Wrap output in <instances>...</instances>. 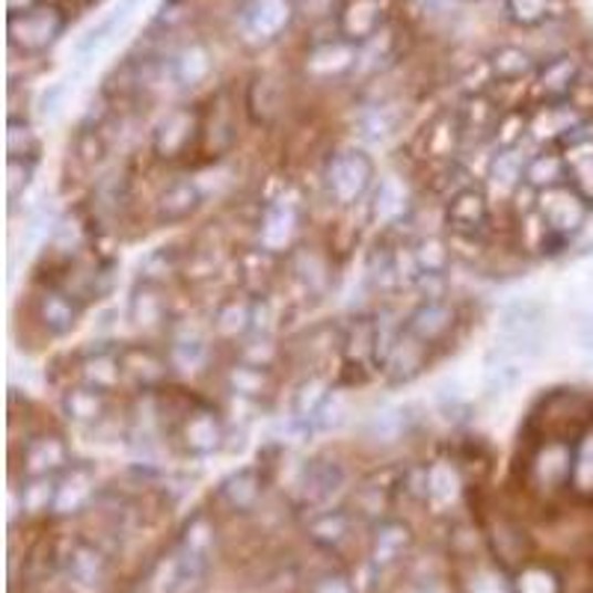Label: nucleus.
Listing matches in <instances>:
<instances>
[{
    "label": "nucleus",
    "mask_w": 593,
    "mask_h": 593,
    "mask_svg": "<svg viewBox=\"0 0 593 593\" xmlns=\"http://www.w3.org/2000/svg\"><path fill=\"white\" fill-rule=\"evenodd\" d=\"M591 211L593 205L587 202L573 185H561L538 194V217L540 222H543V229L549 232L543 250L552 247V243H555V247H564V243L573 241L575 235L584 229V222H587Z\"/></svg>",
    "instance_id": "nucleus-4"
},
{
    "label": "nucleus",
    "mask_w": 593,
    "mask_h": 593,
    "mask_svg": "<svg viewBox=\"0 0 593 593\" xmlns=\"http://www.w3.org/2000/svg\"><path fill=\"white\" fill-rule=\"evenodd\" d=\"M303 229V205L294 194H282L264 208L259 222V250L268 256H282L294 250Z\"/></svg>",
    "instance_id": "nucleus-7"
},
{
    "label": "nucleus",
    "mask_w": 593,
    "mask_h": 593,
    "mask_svg": "<svg viewBox=\"0 0 593 593\" xmlns=\"http://www.w3.org/2000/svg\"><path fill=\"white\" fill-rule=\"evenodd\" d=\"M573 478V439L543 436L526 460V483L538 499H558L570 492Z\"/></svg>",
    "instance_id": "nucleus-2"
},
{
    "label": "nucleus",
    "mask_w": 593,
    "mask_h": 593,
    "mask_svg": "<svg viewBox=\"0 0 593 593\" xmlns=\"http://www.w3.org/2000/svg\"><path fill=\"white\" fill-rule=\"evenodd\" d=\"M65 95H69V86H65L63 81H56V84H51L48 90H42L37 102L39 113H42V116H56L60 107L65 104Z\"/></svg>",
    "instance_id": "nucleus-55"
},
{
    "label": "nucleus",
    "mask_w": 593,
    "mask_h": 593,
    "mask_svg": "<svg viewBox=\"0 0 593 593\" xmlns=\"http://www.w3.org/2000/svg\"><path fill=\"white\" fill-rule=\"evenodd\" d=\"M549 335V306L540 300H513L501 309L496 347L529 362L543 353Z\"/></svg>",
    "instance_id": "nucleus-1"
},
{
    "label": "nucleus",
    "mask_w": 593,
    "mask_h": 593,
    "mask_svg": "<svg viewBox=\"0 0 593 593\" xmlns=\"http://www.w3.org/2000/svg\"><path fill=\"white\" fill-rule=\"evenodd\" d=\"M570 496L593 501V422L573 436V478Z\"/></svg>",
    "instance_id": "nucleus-33"
},
{
    "label": "nucleus",
    "mask_w": 593,
    "mask_h": 593,
    "mask_svg": "<svg viewBox=\"0 0 593 593\" xmlns=\"http://www.w3.org/2000/svg\"><path fill=\"white\" fill-rule=\"evenodd\" d=\"M400 113L392 104H374L360 116V134L368 143H386L398 131Z\"/></svg>",
    "instance_id": "nucleus-47"
},
{
    "label": "nucleus",
    "mask_w": 593,
    "mask_h": 593,
    "mask_svg": "<svg viewBox=\"0 0 593 593\" xmlns=\"http://www.w3.org/2000/svg\"><path fill=\"white\" fill-rule=\"evenodd\" d=\"M247 104L250 111L256 113V119L270 122L273 113L279 111V84L270 77V74H259L250 84V93H247Z\"/></svg>",
    "instance_id": "nucleus-50"
},
{
    "label": "nucleus",
    "mask_w": 593,
    "mask_h": 593,
    "mask_svg": "<svg viewBox=\"0 0 593 593\" xmlns=\"http://www.w3.org/2000/svg\"><path fill=\"white\" fill-rule=\"evenodd\" d=\"M457 324V312L451 303L445 300H425L422 306H416L409 312V318L404 321V330H407L413 339H418L427 347H434L451 333Z\"/></svg>",
    "instance_id": "nucleus-17"
},
{
    "label": "nucleus",
    "mask_w": 593,
    "mask_h": 593,
    "mask_svg": "<svg viewBox=\"0 0 593 593\" xmlns=\"http://www.w3.org/2000/svg\"><path fill=\"white\" fill-rule=\"evenodd\" d=\"M93 202L98 217H119L122 208L128 205V178L119 176V173L104 178L102 185L95 187Z\"/></svg>",
    "instance_id": "nucleus-49"
},
{
    "label": "nucleus",
    "mask_w": 593,
    "mask_h": 593,
    "mask_svg": "<svg viewBox=\"0 0 593 593\" xmlns=\"http://www.w3.org/2000/svg\"><path fill=\"white\" fill-rule=\"evenodd\" d=\"M211 119H202V139H199V146L208 152V155H222V152H229L235 143V113L232 107L226 104V98H217L211 104Z\"/></svg>",
    "instance_id": "nucleus-34"
},
{
    "label": "nucleus",
    "mask_w": 593,
    "mask_h": 593,
    "mask_svg": "<svg viewBox=\"0 0 593 593\" xmlns=\"http://www.w3.org/2000/svg\"><path fill=\"white\" fill-rule=\"evenodd\" d=\"M37 318L48 335H69L81 321V300L65 288H45L37 296Z\"/></svg>",
    "instance_id": "nucleus-18"
},
{
    "label": "nucleus",
    "mask_w": 593,
    "mask_h": 593,
    "mask_svg": "<svg viewBox=\"0 0 593 593\" xmlns=\"http://www.w3.org/2000/svg\"><path fill=\"white\" fill-rule=\"evenodd\" d=\"M526 185H529L534 194L570 185L564 155H561V152H538V155H531L529 167H526Z\"/></svg>",
    "instance_id": "nucleus-35"
},
{
    "label": "nucleus",
    "mask_w": 593,
    "mask_h": 593,
    "mask_svg": "<svg viewBox=\"0 0 593 593\" xmlns=\"http://www.w3.org/2000/svg\"><path fill=\"white\" fill-rule=\"evenodd\" d=\"M579 86H582V60L564 51V54L547 56L543 63H538L531 90H534L538 102L561 104L570 102Z\"/></svg>",
    "instance_id": "nucleus-8"
},
{
    "label": "nucleus",
    "mask_w": 593,
    "mask_h": 593,
    "mask_svg": "<svg viewBox=\"0 0 593 593\" xmlns=\"http://www.w3.org/2000/svg\"><path fill=\"white\" fill-rule=\"evenodd\" d=\"M291 270L312 296H324L333 285V268H330L326 256H321L315 247H294L291 250Z\"/></svg>",
    "instance_id": "nucleus-26"
},
{
    "label": "nucleus",
    "mask_w": 593,
    "mask_h": 593,
    "mask_svg": "<svg viewBox=\"0 0 593 593\" xmlns=\"http://www.w3.org/2000/svg\"><path fill=\"white\" fill-rule=\"evenodd\" d=\"M69 28V15L60 3H37L28 10L10 12L7 19V37H10V48L19 54L39 56L51 51L60 42V37Z\"/></svg>",
    "instance_id": "nucleus-3"
},
{
    "label": "nucleus",
    "mask_w": 593,
    "mask_h": 593,
    "mask_svg": "<svg viewBox=\"0 0 593 593\" xmlns=\"http://www.w3.org/2000/svg\"><path fill=\"white\" fill-rule=\"evenodd\" d=\"M409 422H413V416H409L407 407L377 409V413H371L368 422H365V436H368L371 443L392 445L407 434Z\"/></svg>",
    "instance_id": "nucleus-38"
},
{
    "label": "nucleus",
    "mask_w": 593,
    "mask_h": 593,
    "mask_svg": "<svg viewBox=\"0 0 593 593\" xmlns=\"http://www.w3.org/2000/svg\"><path fill=\"white\" fill-rule=\"evenodd\" d=\"M139 0H119L116 7H113L107 15H104L98 24L86 30L84 37L77 39V45H74V54L81 63H93L95 56L104 54L107 48L119 39V33L128 28V21L134 19V12H137Z\"/></svg>",
    "instance_id": "nucleus-14"
},
{
    "label": "nucleus",
    "mask_w": 593,
    "mask_h": 593,
    "mask_svg": "<svg viewBox=\"0 0 593 593\" xmlns=\"http://www.w3.org/2000/svg\"><path fill=\"white\" fill-rule=\"evenodd\" d=\"M427 344H422L418 339H413V335L400 326V335L398 342L392 344L389 356H386V362H383V371H386V377H389V383H409L416 381L418 374H422V368H425L427 362Z\"/></svg>",
    "instance_id": "nucleus-24"
},
{
    "label": "nucleus",
    "mask_w": 593,
    "mask_h": 593,
    "mask_svg": "<svg viewBox=\"0 0 593 593\" xmlns=\"http://www.w3.org/2000/svg\"><path fill=\"white\" fill-rule=\"evenodd\" d=\"M37 3H45V0H10V12L28 10V7H37Z\"/></svg>",
    "instance_id": "nucleus-57"
},
{
    "label": "nucleus",
    "mask_w": 593,
    "mask_h": 593,
    "mask_svg": "<svg viewBox=\"0 0 593 593\" xmlns=\"http://www.w3.org/2000/svg\"><path fill=\"white\" fill-rule=\"evenodd\" d=\"M33 173H37L33 158H7V196H10L12 205L24 196V190L33 181Z\"/></svg>",
    "instance_id": "nucleus-52"
},
{
    "label": "nucleus",
    "mask_w": 593,
    "mask_h": 593,
    "mask_svg": "<svg viewBox=\"0 0 593 593\" xmlns=\"http://www.w3.org/2000/svg\"><path fill=\"white\" fill-rule=\"evenodd\" d=\"M517 593H561V575L547 564H529L517 573Z\"/></svg>",
    "instance_id": "nucleus-51"
},
{
    "label": "nucleus",
    "mask_w": 593,
    "mask_h": 593,
    "mask_svg": "<svg viewBox=\"0 0 593 593\" xmlns=\"http://www.w3.org/2000/svg\"><path fill=\"white\" fill-rule=\"evenodd\" d=\"M561 3L558 0H504V12L517 28H540L555 19Z\"/></svg>",
    "instance_id": "nucleus-43"
},
{
    "label": "nucleus",
    "mask_w": 593,
    "mask_h": 593,
    "mask_svg": "<svg viewBox=\"0 0 593 593\" xmlns=\"http://www.w3.org/2000/svg\"><path fill=\"white\" fill-rule=\"evenodd\" d=\"M487 65H490V74L499 84H517L522 77H534V72H538V60L526 48L517 45L496 48Z\"/></svg>",
    "instance_id": "nucleus-32"
},
{
    "label": "nucleus",
    "mask_w": 593,
    "mask_h": 593,
    "mask_svg": "<svg viewBox=\"0 0 593 593\" xmlns=\"http://www.w3.org/2000/svg\"><path fill=\"white\" fill-rule=\"evenodd\" d=\"M84 226L81 220H72V217H65V220L56 222L54 229V247L56 252H74L84 247Z\"/></svg>",
    "instance_id": "nucleus-54"
},
{
    "label": "nucleus",
    "mask_w": 593,
    "mask_h": 593,
    "mask_svg": "<svg viewBox=\"0 0 593 593\" xmlns=\"http://www.w3.org/2000/svg\"><path fill=\"white\" fill-rule=\"evenodd\" d=\"M7 155L10 158H33L39 155V139L37 134L30 131V125L24 122L12 119L10 131H7Z\"/></svg>",
    "instance_id": "nucleus-53"
},
{
    "label": "nucleus",
    "mask_w": 593,
    "mask_h": 593,
    "mask_svg": "<svg viewBox=\"0 0 593 593\" xmlns=\"http://www.w3.org/2000/svg\"><path fill=\"white\" fill-rule=\"evenodd\" d=\"M409 211V190L398 176H386L374 190L371 217L377 226H398Z\"/></svg>",
    "instance_id": "nucleus-27"
},
{
    "label": "nucleus",
    "mask_w": 593,
    "mask_h": 593,
    "mask_svg": "<svg viewBox=\"0 0 593 593\" xmlns=\"http://www.w3.org/2000/svg\"><path fill=\"white\" fill-rule=\"evenodd\" d=\"M72 466V451L60 434H37L30 436L24 448H21V469L28 472V478H51L60 469Z\"/></svg>",
    "instance_id": "nucleus-13"
},
{
    "label": "nucleus",
    "mask_w": 593,
    "mask_h": 593,
    "mask_svg": "<svg viewBox=\"0 0 593 593\" xmlns=\"http://www.w3.org/2000/svg\"><path fill=\"white\" fill-rule=\"evenodd\" d=\"M582 119H587V116H584L575 104L570 102L543 104L538 111V116L531 119L529 131L538 139H555V143H561V139H564Z\"/></svg>",
    "instance_id": "nucleus-29"
},
{
    "label": "nucleus",
    "mask_w": 593,
    "mask_h": 593,
    "mask_svg": "<svg viewBox=\"0 0 593 593\" xmlns=\"http://www.w3.org/2000/svg\"><path fill=\"white\" fill-rule=\"evenodd\" d=\"M226 386L238 398H261L270 386V374L264 365H252V362L243 360L241 365H235L226 374Z\"/></svg>",
    "instance_id": "nucleus-42"
},
{
    "label": "nucleus",
    "mask_w": 593,
    "mask_h": 593,
    "mask_svg": "<svg viewBox=\"0 0 593 593\" xmlns=\"http://www.w3.org/2000/svg\"><path fill=\"white\" fill-rule=\"evenodd\" d=\"M214 72V60L211 51L202 45V42H190L173 56V63H169V74H173V81L181 90H196V86H202Z\"/></svg>",
    "instance_id": "nucleus-25"
},
{
    "label": "nucleus",
    "mask_w": 593,
    "mask_h": 593,
    "mask_svg": "<svg viewBox=\"0 0 593 593\" xmlns=\"http://www.w3.org/2000/svg\"><path fill=\"white\" fill-rule=\"evenodd\" d=\"M561 155H564L566 160L570 185L593 205V116L579 122V125L561 139Z\"/></svg>",
    "instance_id": "nucleus-12"
},
{
    "label": "nucleus",
    "mask_w": 593,
    "mask_h": 593,
    "mask_svg": "<svg viewBox=\"0 0 593 593\" xmlns=\"http://www.w3.org/2000/svg\"><path fill=\"white\" fill-rule=\"evenodd\" d=\"M339 33L356 45L368 42L386 28V3L383 0H344L339 7Z\"/></svg>",
    "instance_id": "nucleus-16"
},
{
    "label": "nucleus",
    "mask_w": 593,
    "mask_h": 593,
    "mask_svg": "<svg viewBox=\"0 0 593 593\" xmlns=\"http://www.w3.org/2000/svg\"><path fill=\"white\" fill-rule=\"evenodd\" d=\"M487 220H490V205H487V196L478 187L466 185L451 194V199H448V222L455 226L457 235L475 238V232H481Z\"/></svg>",
    "instance_id": "nucleus-22"
},
{
    "label": "nucleus",
    "mask_w": 593,
    "mask_h": 593,
    "mask_svg": "<svg viewBox=\"0 0 593 593\" xmlns=\"http://www.w3.org/2000/svg\"><path fill=\"white\" fill-rule=\"evenodd\" d=\"M77 374H81V383H86V386H93V389H102V392H113L122 381H125L119 351H111V347L86 353L84 360H81Z\"/></svg>",
    "instance_id": "nucleus-28"
},
{
    "label": "nucleus",
    "mask_w": 593,
    "mask_h": 593,
    "mask_svg": "<svg viewBox=\"0 0 593 593\" xmlns=\"http://www.w3.org/2000/svg\"><path fill=\"white\" fill-rule=\"evenodd\" d=\"M95 472L90 466H69L63 469V478L56 481L54 490V508L60 513H74L77 508H84L90 496H93Z\"/></svg>",
    "instance_id": "nucleus-31"
},
{
    "label": "nucleus",
    "mask_w": 593,
    "mask_h": 593,
    "mask_svg": "<svg viewBox=\"0 0 593 593\" xmlns=\"http://www.w3.org/2000/svg\"><path fill=\"white\" fill-rule=\"evenodd\" d=\"M208 356H211V347H208V342H205L202 335L196 333L173 335V344H169V362H173V368L181 371V374H199V371L208 365Z\"/></svg>",
    "instance_id": "nucleus-37"
},
{
    "label": "nucleus",
    "mask_w": 593,
    "mask_h": 593,
    "mask_svg": "<svg viewBox=\"0 0 593 593\" xmlns=\"http://www.w3.org/2000/svg\"><path fill=\"white\" fill-rule=\"evenodd\" d=\"M176 439L181 443L187 455H214L226 443V425H222V418L211 407L199 404V407L187 409L185 416H181V422L176 427Z\"/></svg>",
    "instance_id": "nucleus-11"
},
{
    "label": "nucleus",
    "mask_w": 593,
    "mask_h": 593,
    "mask_svg": "<svg viewBox=\"0 0 593 593\" xmlns=\"http://www.w3.org/2000/svg\"><path fill=\"white\" fill-rule=\"evenodd\" d=\"M522 374H526V362L496 347V351L490 353V360H487V389H510V386H517V383L522 381Z\"/></svg>",
    "instance_id": "nucleus-46"
},
{
    "label": "nucleus",
    "mask_w": 593,
    "mask_h": 593,
    "mask_svg": "<svg viewBox=\"0 0 593 593\" xmlns=\"http://www.w3.org/2000/svg\"><path fill=\"white\" fill-rule=\"evenodd\" d=\"M526 167H529V158L517 146H504L492 158L490 181L499 190H517L519 185H526Z\"/></svg>",
    "instance_id": "nucleus-41"
},
{
    "label": "nucleus",
    "mask_w": 593,
    "mask_h": 593,
    "mask_svg": "<svg viewBox=\"0 0 593 593\" xmlns=\"http://www.w3.org/2000/svg\"><path fill=\"white\" fill-rule=\"evenodd\" d=\"M333 400V386L326 377H309L296 386L294 392V422L303 425H315V418L326 409V404Z\"/></svg>",
    "instance_id": "nucleus-36"
},
{
    "label": "nucleus",
    "mask_w": 593,
    "mask_h": 593,
    "mask_svg": "<svg viewBox=\"0 0 593 593\" xmlns=\"http://www.w3.org/2000/svg\"><path fill=\"white\" fill-rule=\"evenodd\" d=\"M356 63H360V45L335 33L330 39H318L315 45L309 48L303 72L312 81H339L344 74L356 72Z\"/></svg>",
    "instance_id": "nucleus-10"
},
{
    "label": "nucleus",
    "mask_w": 593,
    "mask_h": 593,
    "mask_svg": "<svg viewBox=\"0 0 593 593\" xmlns=\"http://www.w3.org/2000/svg\"><path fill=\"white\" fill-rule=\"evenodd\" d=\"M122 371L137 389H160L167 383L173 362L164 353L152 351L146 344H134V347H122Z\"/></svg>",
    "instance_id": "nucleus-15"
},
{
    "label": "nucleus",
    "mask_w": 593,
    "mask_h": 593,
    "mask_svg": "<svg viewBox=\"0 0 593 593\" xmlns=\"http://www.w3.org/2000/svg\"><path fill=\"white\" fill-rule=\"evenodd\" d=\"M344 483V466L342 460H335V457H312L303 466V472H300V492H303V499L318 504V501H326L330 496L342 490Z\"/></svg>",
    "instance_id": "nucleus-20"
},
{
    "label": "nucleus",
    "mask_w": 593,
    "mask_h": 593,
    "mask_svg": "<svg viewBox=\"0 0 593 593\" xmlns=\"http://www.w3.org/2000/svg\"><path fill=\"white\" fill-rule=\"evenodd\" d=\"M326 190L339 205H356L374 185V164L360 148H344L326 160Z\"/></svg>",
    "instance_id": "nucleus-6"
},
{
    "label": "nucleus",
    "mask_w": 593,
    "mask_h": 593,
    "mask_svg": "<svg viewBox=\"0 0 593 593\" xmlns=\"http://www.w3.org/2000/svg\"><path fill=\"white\" fill-rule=\"evenodd\" d=\"M128 321L143 333L160 330L167 324V296L160 291L158 282L139 279L128 300Z\"/></svg>",
    "instance_id": "nucleus-21"
},
{
    "label": "nucleus",
    "mask_w": 593,
    "mask_h": 593,
    "mask_svg": "<svg viewBox=\"0 0 593 593\" xmlns=\"http://www.w3.org/2000/svg\"><path fill=\"white\" fill-rule=\"evenodd\" d=\"M416 3L418 10L430 15V19H443V15H448V12L460 7V0H416Z\"/></svg>",
    "instance_id": "nucleus-56"
},
{
    "label": "nucleus",
    "mask_w": 593,
    "mask_h": 593,
    "mask_svg": "<svg viewBox=\"0 0 593 593\" xmlns=\"http://www.w3.org/2000/svg\"><path fill=\"white\" fill-rule=\"evenodd\" d=\"M261 475L259 469H241V472L229 475L220 483V499L235 510H250L261 496Z\"/></svg>",
    "instance_id": "nucleus-39"
},
{
    "label": "nucleus",
    "mask_w": 593,
    "mask_h": 593,
    "mask_svg": "<svg viewBox=\"0 0 593 593\" xmlns=\"http://www.w3.org/2000/svg\"><path fill=\"white\" fill-rule=\"evenodd\" d=\"M202 139V116L190 107H176L158 122L152 134V148L160 160L185 158L187 152Z\"/></svg>",
    "instance_id": "nucleus-9"
},
{
    "label": "nucleus",
    "mask_w": 593,
    "mask_h": 593,
    "mask_svg": "<svg viewBox=\"0 0 593 593\" xmlns=\"http://www.w3.org/2000/svg\"><path fill=\"white\" fill-rule=\"evenodd\" d=\"M398 51V39L392 33V28L381 30V33H374L368 42H362L360 45V63L356 69H365V72H381L386 65L392 63V56Z\"/></svg>",
    "instance_id": "nucleus-45"
},
{
    "label": "nucleus",
    "mask_w": 593,
    "mask_h": 593,
    "mask_svg": "<svg viewBox=\"0 0 593 593\" xmlns=\"http://www.w3.org/2000/svg\"><path fill=\"white\" fill-rule=\"evenodd\" d=\"M294 0H241L238 37L250 48H268L285 37L294 24Z\"/></svg>",
    "instance_id": "nucleus-5"
},
{
    "label": "nucleus",
    "mask_w": 593,
    "mask_h": 593,
    "mask_svg": "<svg viewBox=\"0 0 593 593\" xmlns=\"http://www.w3.org/2000/svg\"><path fill=\"white\" fill-rule=\"evenodd\" d=\"M413 261H416L418 277H443L451 264V252L439 238H422L416 247H409Z\"/></svg>",
    "instance_id": "nucleus-48"
},
{
    "label": "nucleus",
    "mask_w": 593,
    "mask_h": 593,
    "mask_svg": "<svg viewBox=\"0 0 593 593\" xmlns=\"http://www.w3.org/2000/svg\"><path fill=\"white\" fill-rule=\"evenodd\" d=\"M252 315H256V303H247V300H226L217 312H214V330L222 339H241L252 330Z\"/></svg>",
    "instance_id": "nucleus-40"
},
{
    "label": "nucleus",
    "mask_w": 593,
    "mask_h": 593,
    "mask_svg": "<svg viewBox=\"0 0 593 593\" xmlns=\"http://www.w3.org/2000/svg\"><path fill=\"white\" fill-rule=\"evenodd\" d=\"M63 413L74 425H98L107 413V392L93 389V386H72L63 392Z\"/></svg>",
    "instance_id": "nucleus-30"
},
{
    "label": "nucleus",
    "mask_w": 593,
    "mask_h": 593,
    "mask_svg": "<svg viewBox=\"0 0 593 593\" xmlns=\"http://www.w3.org/2000/svg\"><path fill=\"white\" fill-rule=\"evenodd\" d=\"M543 422H547L549 430L547 436L573 439L579 430L591 425V416H587V404L575 392H561V395H552L543 404Z\"/></svg>",
    "instance_id": "nucleus-19"
},
{
    "label": "nucleus",
    "mask_w": 593,
    "mask_h": 593,
    "mask_svg": "<svg viewBox=\"0 0 593 593\" xmlns=\"http://www.w3.org/2000/svg\"><path fill=\"white\" fill-rule=\"evenodd\" d=\"M199 208H202V190L190 178H181L160 190L158 202H155V217L158 222L173 226V222L190 220Z\"/></svg>",
    "instance_id": "nucleus-23"
},
{
    "label": "nucleus",
    "mask_w": 593,
    "mask_h": 593,
    "mask_svg": "<svg viewBox=\"0 0 593 593\" xmlns=\"http://www.w3.org/2000/svg\"><path fill=\"white\" fill-rule=\"evenodd\" d=\"M460 472L451 460H434V464L425 469V492L430 499L451 501L460 496Z\"/></svg>",
    "instance_id": "nucleus-44"
}]
</instances>
